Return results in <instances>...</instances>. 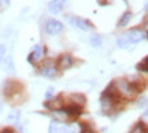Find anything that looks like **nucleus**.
Segmentation results:
<instances>
[{
	"instance_id": "obj_1",
	"label": "nucleus",
	"mask_w": 148,
	"mask_h": 133,
	"mask_svg": "<svg viewBox=\"0 0 148 133\" xmlns=\"http://www.w3.org/2000/svg\"><path fill=\"white\" fill-rule=\"evenodd\" d=\"M144 38H147V34L143 32V30H138V29H133V30H129L127 33L122 34L121 37L118 38V47L119 48H127L130 44H137L140 41H143Z\"/></svg>"
},
{
	"instance_id": "obj_2",
	"label": "nucleus",
	"mask_w": 148,
	"mask_h": 133,
	"mask_svg": "<svg viewBox=\"0 0 148 133\" xmlns=\"http://www.w3.org/2000/svg\"><path fill=\"white\" fill-rule=\"evenodd\" d=\"M67 22H69L71 26L77 27L79 30H90L92 29V25H90L89 21H86V19H82V18H79V16H75V15H69L67 16Z\"/></svg>"
},
{
	"instance_id": "obj_3",
	"label": "nucleus",
	"mask_w": 148,
	"mask_h": 133,
	"mask_svg": "<svg viewBox=\"0 0 148 133\" xmlns=\"http://www.w3.org/2000/svg\"><path fill=\"white\" fill-rule=\"evenodd\" d=\"M63 30V25H62V22L58 21V19H53V18H49L47 19L45 22V32L48 34H58Z\"/></svg>"
},
{
	"instance_id": "obj_4",
	"label": "nucleus",
	"mask_w": 148,
	"mask_h": 133,
	"mask_svg": "<svg viewBox=\"0 0 148 133\" xmlns=\"http://www.w3.org/2000/svg\"><path fill=\"white\" fill-rule=\"evenodd\" d=\"M115 88L118 89V92H121L123 95L126 96H133L134 95V89H133L132 84L129 82L127 80H118L115 81Z\"/></svg>"
},
{
	"instance_id": "obj_5",
	"label": "nucleus",
	"mask_w": 148,
	"mask_h": 133,
	"mask_svg": "<svg viewBox=\"0 0 148 133\" xmlns=\"http://www.w3.org/2000/svg\"><path fill=\"white\" fill-rule=\"evenodd\" d=\"M60 112H64V114H67L70 117H79L81 114H82V106H79L77 103H74V104H70L67 107H63V108H60L59 110Z\"/></svg>"
},
{
	"instance_id": "obj_6",
	"label": "nucleus",
	"mask_w": 148,
	"mask_h": 133,
	"mask_svg": "<svg viewBox=\"0 0 148 133\" xmlns=\"http://www.w3.org/2000/svg\"><path fill=\"white\" fill-rule=\"evenodd\" d=\"M64 3H66V0H51L48 4V10L51 14H58L63 10Z\"/></svg>"
},
{
	"instance_id": "obj_7",
	"label": "nucleus",
	"mask_w": 148,
	"mask_h": 133,
	"mask_svg": "<svg viewBox=\"0 0 148 133\" xmlns=\"http://www.w3.org/2000/svg\"><path fill=\"white\" fill-rule=\"evenodd\" d=\"M40 74L44 75V77L51 78V77H55V75H56V69H55V66H53L52 63H45L41 69H40Z\"/></svg>"
},
{
	"instance_id": "obj_8",
	"label": "nucleus",
	"mask_w": 148,
	"mask_h": 133,
	"mask_svg": "<svg viewBox=\"0 0 148 133\" xmlns=\"http://www.w3.org/2000/svg\"><path fill=\"white\" fill-rule=\"evenodd\" d=\"M59 67L62 70H66V69H69L70 66L73 64V58L70 56L69 53H64V55H62L60 58H59Z\"/></svg>"
},
{
	"instance_id": "obj_9",
	"label": "nucleus",
	"mask_w": 148,
	"mask_h": 133,
	"mask_svg": "<svg viewBox=\"0 0 148 133\" xmlns=\"http://www.w3.org/2000/svg\"><path fill=\"white\" fill-rule=\"evenodd\" d=\"M41 53H42V51H41V45H34V48H33V51L30 53H29V56H27V62L29 63H33L34 60H38V59L41 58Z\"/></svg>"
},
{
	"instance_id": "obj_10",
	"label": "nucleus",
	"mask_w": 148,
	"mask_h": 133,
	"mask_svg": "<svg viewBox=\"0 0 148 133\" xmlns=\"http://www.w3.org/2000/svg\"><path fill=\"white\" fill-rule=\"evenodd\" d=\"M130 19H132V12H130V11H125V12L122 14L119 22H118V26H119V27L126 26L127 23L130 22Z\"/></svg>"
},
{
	"instance_id": "obj_11",
	"label": "nucleus",
	"mask_w": 148,
	"mask_h": 133,
	"mask_svg": "<svg viewBox=\"0 0 148 133\" xmlns=\"http://www.w3.org/2000/svg\"><path fill=\"white\" fill-rule=\"evenodd\" d=\"M60 123L58 121H52L49 123V128H48V133H59V129H60Z\"/></svg>"
},
{
	"instance_id": "obj_12",
	"label": "nucleus",
	"mask_w": 148,
	"mask_h": 133,
	"mask_svg": "<svg viewBox=\"0 0 148 133\" xmlns=\"http://www.w3.org/2000/svg\"><path fill=\"white\" fill-rule=\"evenodd\" d=\"M19 117H21L19 111H18V110H14V111H11L10 115L7 117V121H8V122H18Z\"/></svg>"
},
{
	"instance_id": "obj_13",
	"label": "nucleus",
	"mask_w": 148,
	"mask_h": 133,
	"mask_svg": "<svg viewBox=\"0 0 148 133\" xmlns=\"http://www.w3.org/2000/svg\"><path fill=\"white\" fill-rule=\"evenodd\" d=\"M89 43H90V45L92 47H100L101 45V37L100 36H97V34H95V36H92L90 37V40H89Z\"/></svg>"
},
{
	"instance_id": "obj_14",
	"label": "nucleus",
	"mask_w": 148,
	"mask_h": 133,
	"mask_svg": "<svg viewBox=\"0 0 148 133\" xmlns=\"http://www.w3.org/2000/svg\"><path fill=\"white\" fill-rule=\"evenodd\" d=\"M136 67H137V70H140V71H148V56H145Z\"/></svg>"
},
{
	"instance_id": "obj_15",
	"label": "nucleus",
	"mask_w": 148,
	"mask_h": 133,
	"mask_svg": "<svg viewBox=\"0 0 148 133\" xmlns=\"http://www.w3.org/2000/svg\"><path fill=\"white\" fill-rule=\"evenodd\" d=\"M5 52H7V48H5V45H0V60H3Z\"/></svg>"
},
{
	"instance_id": "obj_16",
	"label": "nucleus",
	"mask_w": 148,
	"mask_h": 133,
	"mask_svg": "<svg viewBox=\"0 0 148 133\" xmlns=\"http://www.w3.org/2000/svg\"><path fill=\"white\" fill-rule=\"evenodd\" d=\"M52 95H53V88H52V86H49V88L47 89V93H45V99L52 97Z\"/></svg>"
},
{
	"instance_id": "obj_17",
	"label": "nucleus",
	"mask_w": 148,
	"mask_h": 133,
	"mask_svg": "<svg viewBox=\"0 0 148 133\" xmlns=\"http://www.w3.org/2000/svg\"><path fill=\"white\" fill-rule=\"evenodd\" d=\"M140 103H138V107H144V106H147L148 104V99L147 97H143V99H140Z\"/></svg>"
},
{
	"instance_id": "obj_18",
	"label": "nucleus",
	"mask_w": 148,
	"mask_h": 133,
	"mask_svg": "<svg viewBox=\"0 0 148 133\" xmlns=\"http://www.w3.org/2000/svg\"><path fill=\"white\" fill-rule=\"evenodd\" d=\"M143 119H144V121H147V122H148V110H145V112H144V114H143Z\"/></svg>"
},
{
	"instance_id": "obj_19",
	"label": "nucleus",
	"mask_w": 148,
	"mask_h": 133,
	"mask_svg": "<svg viewBox=\"0 0 148 133\" xmlns=\"http://www.w3.org/2000/svg\"><path fill=\"white\" fill-rule=\"evenodd\" d=\"M1 107H3V104H1V100H0V111H1Z\"/></svg>"
},
{
	"instance_id": "obj_20",
	"label": "nucleus",
	"mask_w": 148,
	"mask_h": 133,
	"mask_svg": "<svg viewBox=\"0 0 148 133\" xmlns=\"http://www.w3.org/2000/svg\"><path fill=\"white\" fill-rule=\"evenodd\" d=\"M144 8H148V1H147V4H145V7H144Z\"/></svg>"
},
{
	"instance_id": "obj_21",
	"label": "nucleus",
	"mask_w": 148,
	"mask_h": 133,
	"mask_svg": "<svg viewBox=\"0 0 148 133\" xmlns=\"http://www.w3.org/2000/svg\"><path fill=\"white\" fill-rule=\"evenodd\" d=\"M1 1H3V0H0V5H1Z\"/></svg>"
},
{
	"instance_id": "obj_22",
	"label": "nucleus",
	"mask_w": 148,
	"mask_h": 133,
	"mask_svg": "<svg viewBox=\"0 0 148 133\" xmlns=\"http://www.w3.org/2000/svg\"><path fill=\"white\" fill-rule=\"evenodd\" d=\"M145 34H147V38H148V33H145Z\"/></svg>"
},
{
	"instance_id": "obj_23",
	"label": "nucleus",
	"mask_w": 148,
	"mask_h": 133,
	"mask_svg": "<svg viewBox=\"0 0 148 133\" xmlns=\"http://www.w3.org/2000/svg\"><path fill=\"white\" fill-rule=\"evenodd\" d=\"M123 1H126V0H123Z\"/></svg>"
},
{
	"instance_id": "obj_24",
	"label": "nucleus",
	"mask_w": 148,
	"mask_h": 133,
	"mask_svg": "<svg viewBox=\"0 0 148 133\" xmlns=\"http://www.w3.org/2000/svg\"><path fill=\"white\" fill-rule=\"evenodd\" d=\"M0 62H1V60H0Z\"/></svg>"
}]
</instances>
